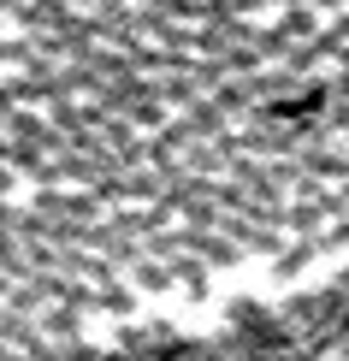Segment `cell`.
<instances>
[{
  "instance_id": "6da1fadb",
  "label": "cell",
  "mask_w": 349,
  "mask_h": 361,
  "mask_svg": "<svg viewBox=\"0 0 349 361\" xmlns=\"http://www.w3.org/2000/svg\"><path fill=\"white\" fill-rule=\"evenodd\" d=\"M349 225V0H0V267L130 279Z\"/></svg>"
}]
</instances>
